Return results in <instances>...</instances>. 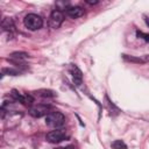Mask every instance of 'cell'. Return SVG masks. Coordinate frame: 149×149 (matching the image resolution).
Masks as SVG:
<instances>
[{
  "instance_id": "cell-11",
  "label": "cell",
  "mask_w": 149,
  "mask_h": 149,
  "mask_svg": "<svg viewBox=\"0 0 149 149\" xmlns=\"http://www.w3.org/2000/svg\"><path fill=\"white\" fill-rule=\"evenodd\" d=\"M112 148L113 149H126L127 146L125 144V142H122L121 140H116L112 143Z\"/></svg>"
},
{
  "instance_id": "cell-10",
  "label": "cell",
  "mask_w": 149,
  "mask_h": 149,
  "mask_svg": "<svg viewBox=\"0 0 149 149\" xmlns=\"http://www.w3.org/2000/svg\"><path fill=\"white\" fill-rule=\"evenodd\" d=\"M1 28H2V30H5V31L12 33V31L14 30L13 21H12L10 19H8V17H5V19L2 20V22H1Z\"/></svg>"
},
{
  "instance_id": "cell-6",
  "label": "cell",
  "mask_w": 149,
  "mask_h": 149,
  "mask_svg": "<svg viewBox=\"0 0 149 149\" xmlns=\"http://www.w3.org/2000/svg\"><path fill=\"white\" fill-rule=\"evenodd\" d=\"M10 95H12V98H14L16 101H19V102H21V104H23V105H31V104H33V98H31L29 94H22V93H20L19 91L13 90L12 93H10Z\"/></svg>"
},
{
  "instance_id": "cell-14",
  "label": "cell",
  "mask_w": 149,
  "mask_h": 149,
  "mask_svg": "<svg viewBox=\"0 0 149 149\" xmlns=\"http://www.w3.org/2000/svg\"><path fill=\"white\" fill-rule=\"evenodd\" d=\"M142 61H143V63H144V62H149V55H146V56L142 58Z\"/></svg>"
},
{
  "instance_id": "cell-12",
  "label": "cell",
  "mask_w": 149,
  "mask_h": 149,
  "mask_svg": "<svg viewBox=\"0 0 149 149\" xmlns=\"http://www.w3.org/2000/svg\"><path fill=\"white\" fill-rule=\"evenodd\" d=\"M137 36H139V37H142V38L146 40V41H149V35H148V34H144V33H142V31H137Z\"/></svg>"
},
{
  "instance_id": "cell-7",
  "label": "cell",
  "mask_w": 149,
  "mask_h": 149,
  "mask_svg": "<svg viewBox=\"0 0 149 149\" xmlns=\"http://www.w3.org/2000/svg\"><path fill=\"white\" fill-rule=\"evenodd\" d=\"M66 14L68 16H70L71 19H78L80 16L84 15V9L79 6H74V7H68L66 8Z\"/></svg>"
},
{
  "instance_id": "cell-2",
  "label": "cell",
  "mask_w": 149,
  "mask_h": 149,
  "mask_svg": "<svg viewBox=\"0 0 149 149\" xmlns=\"http://www.w3.org/2000/svg\"><path fill=\"white\" fill-rule=\"evenodd\" d=\"M23 22H24V26L29 30H37L43 26L42 17L40 15H37V14H34V13H30V14L26 15Z\"/></svg>"
},
{
  "instance_id": "cell-1",
  "label": "cell",
  "mask_w": 149,
  "mask_h": 149,
  "mask_svg": "<svg viewBox=\"0 0 149 149\" xmlns=\"http://www.w3.org/2000/svg\"><path fill=\"white\" fill-rule=\"evenodd\" d=\"M64 122H65V116L61 112H57V111L50 112L45 116V123L52 128H59L64 125Z\"/></svg>"
},
{
  "instance_id": "cell-15",
  "label": "cell",
  "mask_w": 149,
  "mask_h": 149,
  "mask_svg": "<svg viewBox=\"0 0 149 149\" xmlns=\"http://www.w3.org/2000/svg\"><path fill=\"white\" fill-rule=\"evenodd\" d=\"M57 149H74V148L71 147V146H69V147H65V148H57Z\"/></svg>"
},
{
  "instance_id": "cell-9",
  "label": "cell",
  "mask_w": 149,
  "mask_h": 149,
  "mask_svg": "<svg viewBox=\"0 0 149 149\" xmlns=\"http://www.w3.org/2000/svg\"><path fill=\"white\" fill-rule=\"evenodd\" d=\"M70 71H71V74H72V78H73V81L76 85H80L81 84V80H83V76H81V72L80 70L76 66V65H72L70 68Z\"/></svg>"
},
{
  "instance_id": "cell-13",
  "label": "cell",
  "mask_w": 149,
  "mask_h": 149,
  "mask_svg": "<svg viewBox=\"0 0 149 149\" xmlns=\"http://www.w3.org/2000/svg\"><path fill=\"white\" fill-rule=\"evenodd\" d=\"M86 3H88V5H97V3H99V1H92V0H86Z\"/></svg>"
},
{
  "instance_id": "cell-4",
  "label": "cell",
  "mask_w": 149,
  "mask_h": 149,
  "mask_svg": "<svg viewBox=\"0 0 149 149\" xmlns=\"http://www.w3.org/2000/svg\"><path fill=\"white\" fill-rule=\"evenodd\" d=\"M64 21V14L62 13V10L59 9H55L51 12L50 16H49V26L52 29H57L61 27V24Z\"/></svg>"
},
{
  "instance_id": "cell-8",
  "label": "cell",
  "mask_w": 149,
  "mask_h": 149,
  "mask_svg": "<svg viewBox=\"0 0 149 149\" xmlns=\"http://www.w3.org/2000/svg\"><path fill=\"white\" fill-rule=\"evenodd\" d=\"M28 58V54H26V52H13L12 55H10V61L14 63V64H21V63H23L26 59Z\"/></svg>"
},
{
  "instance_id": "cell-5",
  "label": "cell",
  "mask_w": 149,
  "mask_h": 149,
  "mask_svg": "<svg viewBox=\"0 0 149 149\" xmlns=\"http://www.w3.org/2000/svg\"><path fill=\"white\" fill-rule=\"evenodd\" d=\"M68 139V134L63 129H55L47 134V141L50 143H59Z\"/></svg>"
},
{
  "instance_id": "cell-3",
  "label": "cell",
  "mask_w": 149,
  "mask_h": 149,
  "mask_svg": "<svg viewBox=\"0 0 149 149\" xmlns=\"http://www.w3.org/2000/svg\"><path fill=\"white\" fill-rule=\"evenodd\" d=\"M51 112V106L47 104H38L34 105L29 108V114L34 118H41V116H47Z\"/></svg>"
}]
</instances>
